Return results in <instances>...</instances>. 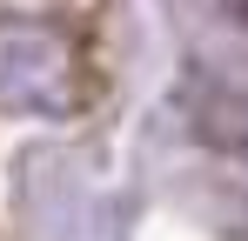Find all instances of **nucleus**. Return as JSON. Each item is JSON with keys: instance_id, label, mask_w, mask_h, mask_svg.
I'll return each mask as SVG.
<instances>
[{"instance_id": "1", "label": "nucleus", "mask_w": 248, "mask_h": 241, "mask_svg": "<svg viewBox=\"0 0 248 241\" xmlns=\"http://www.w3.org/2000/svg\"><path fill=\"white\" fill-rule=\"evenodd\" d=\"M114 0H0V241L20 161L41 134H67L108 101Z\"/></svg>"}, {"instance_id": "2", "label": "nucleus", "mask_w": 248, "mask_h": 241, "mask_svg": "<svg viewBox=\"0 0 248 241\" xmlns=\"http://www.w3.org/2000/svg\"><path fill=\"white\" fill-rule=\"evenodd\" d=\"M221 7H228V14H235V20L248 27V0H221Z\"/></svg>"}]
</instances>
